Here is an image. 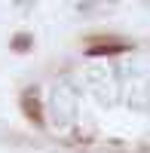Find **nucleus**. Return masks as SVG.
<instances>
[{"mask_svg": "<svg viewBox=\"0 0 150 153\" xmlns=\"http://www.w3.org/2000/svg\"><path fill=\"white\" fill-rule=\"evenodd\" d=\"M9 46H12V52H31V46H34V37L22 31V34H16V37L9 40Z\"/></svg>", "mask_w": 150, "mask_h": 153, "instance_id": "20e7f679", "label": "nucleus"}, {"mask_svg": "<svg viewBox=\"0 0 150 153\" xmlns=\"http://www.w3.org/2000/svg\"><path fill=\"white\" fill-rule=\"evenodd\" d=\"M117 6V0H80L77 9L83 12V16H98V12H110Z\"/></svg>", "mask_w": 150, "mask_h": 153, "instance_id": "7ed1b4c3", "label": "nucleus"}, {"mask_svg": "<svg viewBox=\"0 0 150 153\" xmlns=\"http://www.w3.org/2000/svg\"><path fill=\"white\" fill-rule=\"evenodd\" d=\"M129 49H132L129 40H120V37H95V40L86 43V55L89 58H107V55H123Z\"/></svg>", "mask_w": 150, "mask_h": 153, "instance_id": "f257e3e1", "label": "nucleus"}, {"mask_svg": "<svg viewBox=\"0 0 150 153\" xmlns=\"http://www.w3.org/2000/svg\"><path fill=\"white\" fill-rule=\"evenodd\" d=\"M22 113L25 120H28L31 126H37V129H43L46 126V117H43V104H40V92H37V86H28L22 92Z\"/></svg>", "mask_w": 150, "mask_h": 153, "instance_id": "f03ea898", "label": "nucleus"}]
</instances>
